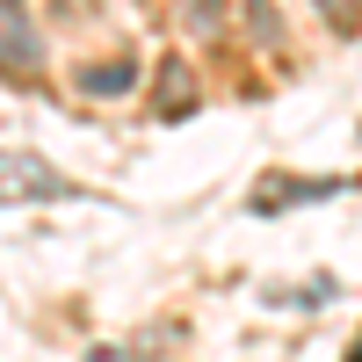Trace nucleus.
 <instances>
[{"instance_id":"20e7f679","label":"nucleus","mask_w":362,"mask_h":362,"mask_svg":"<svg viewBox=\"0 0 362 362\" xmlns=\"http://www.w3.org/2000/svg\"><path fill=\"white\" fill-rule=\"evenodd\" d=\"M355 362H362V348H355Z\"/></svg>"},{"instance_id":"7ed1b4c3","label":"nucleus","mask_w":362,"mask_h":362,"mask_svg":"<svg viewBox=\"0 0 362 362\" xmlns=\"http://www.w3.org/2000/svg\"><path fill=\"white\" fill-rule=\"evenodd\" d=\"M138 66L131 58H109V66H80V95H131Z\"/></svg>"},{"instance_id":"f257e3e1","label":"nucleus","mask_w":362,"mask_h":362,"mask_svg":"<svg viewBox=\"0 0 362 362\" xmlns=\"http://www.w3.org/2000/svg\"><path fill=\"white\" fill-rule=\"evenodd\" d=\"M51 203V196H73V181L58 174L51 160H37V153H0V203Z\"/></svg>"},{"instance_id":"f03ea898","label":"nucleus","mask_w":362,"mask_h":362,"mask_svg":"<svg viewBox=\"0 0 362 362\" xmlns=\"http://www.w3.org/2000/svg\"><path fill=\"white\" fill-rule=\"evenodd\" d=\"M37 66V29L22 8H0V73H29Z\"/></svg>"}]
</instances>
